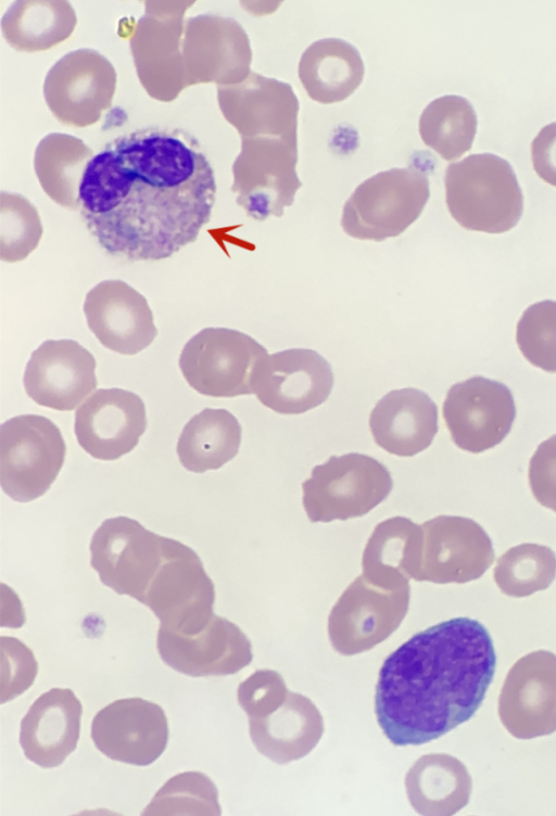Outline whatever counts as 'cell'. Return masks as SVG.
<instances>
[{"label": "cell", "mask_w": 556, "mask_h": 816, "mask_svg": "<svg viewBox=\"0 0 556 816\" xmlns=\"http://www.w3.org/2000/svg\"><path fill=\"white\" fill-rule=\"evenodd\" d=\"M77 15L65 0H17L1 17V33L17 52L49 50L71 37Z\"/></svg>", "instance_id": "cell-30"}, {"label": "cell", "mask_w": 556, "mask_h": 816, "mask_svg": "<svg viewBox=\"0 0 556 816\" xmlns=\"http://www.w3.org/2000/svg\"><path fill=\"white\" fill-rule=\"evenodd\" d=\"M87 324L106 348L136 355L155 339L157 329L147 298L122 280H104L86 295Z\"/></svg>", "instance_id": "cell-23"}, {"label": "cell", "mask_w": 556, "mask_h": 816, "mask_svg": "<svg viewBox=\"0 0 556 816\" xmlns=\"http://www.w3.org/2000/svg\"><path fill=\"white\" fill-rule=\"evenodd\" d=\"M445 201L463 228L503 233L523 211V196L511 165L492 153L471 154L451 163L444 175Z\"/></svg>", "instance_id": "cell-3"}, {"label": "cell", "mask_w": 556, "mask_h": 816, "mask_svg": "<svg viewBox=\"0 0 556 816\" xmlns=\"http://www.w3.org/2000/svg\"><path fill=\"white\" fill-rule=\"evenodd\" d=\"M181 51L187 88L206 82L233 85L251 73L250 39L231 17L200 14L186 18Z\"/></svg>", "instance_id": "cell-14"}, {"label": "cell", "mask_w": 556, "mask_h": 816, "mask_svg": "<svg viewBox=\"0 0 556 816\" xmlns=\"http://www.w3.org/2000/svg\"><path fill=\"white\" fill-rule=\"evenodd\" d=\"M194 1H144L129 36L138 79L154 100L172 102L187 88L181 51L185 13Z\"/></svg>", "instance_id": "cell-10"}, {"label": "cell", "mask_w": 556, "mask_h": 816, "mask_svg": "<svg viewBox=\"0 0 556 816\" xmlns=\"http://www.w3.org/2000/svg\"><path fill=\"white\" fill-rule=\"evenodd\" d=\"M216 190L212 165L193 135L147 127L115 138L91 158L78 209L108 254L155 262L198 239L211 220Z\"/></svg>", "instance_id": "cell-1"}, {"label": "cell", "mask_w": 556, "mask_h": 816, "mask_svg": "<svg viewBox=\"0 0 556 816\" xmlns=\"http://www.w3.org/2000/svg\"><path fill=\"white\" fill-rule=\"evenodd\" d=\"M496 654L488 629L454 617L416 633L383 661L377 723L396 747L435 740L467 722L492 683Z\"/></svg>", "instance_id": "cell-2"}, {"label": "cell", "mask_w": 556, "mask_h": 816, "mask_svg": "<svg viewBox=\"0 0 556 816\" xmlns=\"http://www.w3.org/2000/svg\"><path fill=\"white\" fill-rule=\"evenodd\" d=\"M556 577V554L543 545L520 544L496 561L493 578L502 594L521 598L551 586Z\"/></svg>", "instance_id": "cell-35"}, {"label": "cell", "mask_w": 556, "mask_h": 816, "mask_svg": "<svg viewBox=\"0 0 556 816\" xmlns=\"http://www.w3.org/2000/svg\"><path fill=\"white\" fill-rule=\"evenodd\" d=\"M516 342L523 357L534 367L556 372V301L530 305L521 315Z\"/></svg>", "instance_id": "cell-38"}, {"label": "cell", "mask_w": 556, "mask_h": 816, "mask_svg": "<svg viewBox=\"0 0 556 816\" xmlns=\"http://www.w3.org/2000/svg\"><path fill=\"white\" fill-rule=\"evenodd\" d=\"M477 131V116L471 103L455 94L431 101L419 118L424 143L443 160L453 161L471 149Z\"/></svg>", "instance_id": "cell-34"}, {"label": "cell", "mask_w": 556, "mask_h": 816, "mask_svg": "<svg viewBox=\"0 0 556 816\" xmlns=\"http://www.w3.org/2000/svg\"><path fill=\"white\" fill-rule=\"evenodd\" d=\"M141 815H220L217 788L201 772H185L169 778Z\"/></svg>", "instance_id": "cell-36"}, {"label": "cell", "mask_w": 556, "mask_h": 816, "mask_svg": "<svg viewBox=\"0 0 556 816\" xmlns=\"http://www.w3.org/2000/svg\"><path fill=\"white\" fill-rule=\"evenodd\" d=\"M393 487L389 469L375 458L349 452L331 456L312 469L302 483V503L313 523H328L367 514L388 498Z\"/></svg>", "instance_id": "cell-5"}, {"label": "cell", "mask_w": 556, "mask_h": 816, "mask_svg": "<svg viewBox=\"0 0 556 816\" xmlns=\"http://www.w3.org/2000/svg\"><path fill=\"white\" fill-rule=\"evenodd\" d=\"M156 648L166 665L191 677L231 675L252 659L250 641L242 630L216 614L204 628L190 635L159 628Z\"/></svg>", "instance_id": "cell-22"}, {"label": "cell", "mask_w": 556, "mask_h": 816, "mask_svg": "<svg viewBox=\"0 0 556 816\" xmlns=\"http://www.w3.org/2000/svg\"><path fill=\"white\" fill-rule=\"evenodd\" d=\"M409 585L387 587L363 575L349 585L329 615L331 639H383L404 619Z\"/></svg>", "instance_id": "cell-25"}, {"label": "cell", "mask_w": 556, "mask_h": 816, "mask_svg": "<svg viewBox=\"0 0 556 816\" xmlns=\"http://www.w3.org/2000/svg\"><path fill=\"white\" fill-rule=\"evenodd\" d=\"M147 425L141 397L113 387L96 390L77 408L74 431L79 446L87 454L112 461L134 450Z\"/></svg>", "instance_id": "cell-21"}, {"label": "cell", "mask_w": 556, "mask_h": 816, "mask_svg": "<svg viewBox=\"0 0 556 816\" xmlns=\"http://www.w3.org/2000/svg\"><path fill=\"white\" fill-rule=\"evenodd\" d=\"M422 549V528L408 518L393 517L378 523L362 557L363 576L387 587L416 579Z\"/></svg>", "instance_id": "cell-27"}, {"label": "cell", "mask_w": 556, "mask_h": 816, "mask_svg": "<svg viewBox=\"0 0 556 816\" xmlns=\"http://www.w3.org/2000/svg\"><path fill=\"white\" fill-rule=\"evenodd\" d=\"M117 74L111 61L91 48L67 52L48 71L45 102L63 125L84 128L98 123L112 105Z\"/></svg>", "instance_id": "cell-12"}, {"label": "cell", "mask_w": 556, "mask_h": 816, "mask_svg": "<svg viewBox=\"0 0 556 816\" xmlns=\"http://www.w3.org/2000/svg\"><path fill=\"white\" fill-rule=\"evenodd\" d=\"M66 445L58 425L38 415H21L0 426V483L18 502L49 490L61 471Z\"/></svg>", "instance_id": "cell-7"}, {"label": "cell", "mask_w": 556, "mask_h": 816, "mask_svg": "<svg viewBox=\"0 0 556 816\" xmlns=\"http://www.w3.org/2000/svg\"><path fill=\"white\" fill-rule=\"evenodd\" d=\"M1 692L0 701L5 703L25 692L38 674V662L34 652L15 637L1 636Z\"/></svg>", "instance_id": "cell-39"}, {"label": "cell", "mask_w": 556, "mask_h": 816, "mask_svg": "<svg viewBox=\"0 0 556 816\" xmlns=\"http://www.w3.org/2000/svg\"><path fill=\"white\" fill-rule=\"evenodd\" d=\"M375 443L391 455L413 457L427 449L438 432V407L415 387L393 390L369 415Z\"/></svg>", "instance_id": "cell-26"}, {"label": "cell", "mask_w": 556, "mask_h": 816, "mask_svg": "<svg viewBox=\"0 0 556 816\" xmlns=\"http://www.w3.org/2000/svg\"><path fill=\"white\" fill-rule=\"evenodd\" d=\"M497 712L517 739L556 731V654L536 650L518 659L503 683Z\"/></svg>", "instance_id": "cell-16"}, {"label": "cell", "mask_w": 556, "mask_h": 816, "mask_svg": "<svg viewBox=\"0 0 556 816\" xmlns=\"http://www.w3.org/2000/svg\"><path fill=\"white\" fill-rule=\"evenodd\" d=\"M168 736L162 706L137 697L111 702L91 723V739L102 754L136 766L155 762L165 751Z\"/></svg>", "instance_id": "cell-17"}, {"label": "cell", "mask_w": 556, "mask_h": 816, "mask_svg": "<svg viewBox=\"0 0 556 816\" xmlns=\"http://www.w3.org/2000/svg\"><path fill=\"white\" fill-rule=\"evenodd\" d=\"M93 355L73 340L45 341L24 372V388L36 404L60 411L81 405L97 388Z\"/></svg>", "instance_id": "cell-19"}, {"label": "cell", "mask_w": 556, "mask_h": 816, "mask_svg": "<svg viewBox=\"0 0 556 816\" xmlns=\"http://www.w3.org/2000/svg\"><path fill=\"white\" fill-rule=\"evenodd\" d=\"M94 156L83 139L51 132L37 144L34 170L43 192L56 204L78 209L79 189L86 168Z\"/></svg>", "instance_id": "cell-32"}, {"label": "cell", "mask_w": 556, "mask_h": 816, "mask_svg": "<svg viewBox=\"0 0 556 816\" xmlns=\"http://www.w3.org/2000/svg\"><path fill=\"white\" fill-rule=\"evenodd\" d=\"M330 364L307 348L268 356L252 384L260 403L281 415H300L321 405L333 386Z\"/></svg>", "instance_id": "cell-20"}, {"label": "cell", "mask_w": 556, "mask_h": 816, "mask_svg": "<svg viewBox=\"0 0 556 816\" xmlns=\"http://www.w3.org/2000/svg\"><path fill=\"white\" fill-rule=\"evenodd\" d=\"M528 480L535 500L556 512V434L535 449L529 462Z\"/></svg>", "instance_id": "cell-40"}, {"label": "cell", "mask_w": 556, "mask_h": 816, "mask_svg": "<svg viewBox=\"0 0 556 816\" xmlns=\"http://www.w3.org/2000/svg\"><path fill=\"white\" fill-rule=\"evenodd\" d=\"M430 196L428 176L418 168L380 171L362 182L345 202L341 227L358 240L381 242L403 233Z\"/></svg>", "instance_id": "cell-4"}, {"label": "cell", "mask_w": 556, "mask_h": 816, "mask_svg": "<svg viewBox=\"0 0 556 816\" xmlns=\"http://www.w3.org/2000/svg\"><path fill=\"white\" fill-rule=\"evenodd\" d=\"M215 587L197 552L167 537L164 561L141 601L164 630L190 635L214 615Z\"/></svg>", "instance_id": "cell-9"}, {"label": "cell", "mask_w": 556, "mask_h": 816, "mask_svg": "<svg viewBox=\"0 0 556 816\" xmlns=\"http://www.w3.org/2000/svg\"><path fill=\"white\" fill-rule=\"evenodd\" d=\"M406 791L412 806L421 815H453L467 805L472 781L456 757L431 753L419 757L407 772Z\"/></svg>", "instance_id": "cell-29"}, {"label": "cell", "mask_w": 556, "mask_h": 816, "mask_svg": "<svg viewBox=\"0 0 556 816\" xmlns=\"http://www.w3.org/2000/svg\"><path fill=\"white\" fill-rule=\"evenodd\" d=\"M298 141L283 138H241L232 164L231 191L236 202L255 220L281 217L294 202L302 182L298 177Z\"/></svg>", "instance_id": "cell-8"}, {"label": "cell", "mask_w": 556, "mask_h": 816, "mask_svg": "<svg viewBox=\"0 0 556 816\" xmlns=\"http://www.w3.org/2000/svg\"><path fill=\"white\" fill-rule=\"evenodd\" d=\"M83 705L68 688L42 693L21 721L20 744L27 760L42 768L60 766L75 751Z\"/></svg>", "instance_id": "cell-24"}, {"label": "cell", "mask_w": 556, "mask_h": 816, "mask_svg": "<svg viewBox=\"0 0 556 816\" xmlns=\"http://www.w3.org/2000/svg\"><path fill=\"white\" fill-rule=\"evenodd\" d=\"M268 356L263 345L243 332L205 328L184 345L178 364L198 393L236 397L253 394V381Z\"/></svg>", "instance_id": "cell-6"}, {"label": "cell", "mask_w": 556, "mask_h": 816, "mask_svg": "<svg viewBox=\"0 0 556 816\" xmlns=\"http://www.w3.org/2000/svg\"><path fill=\"white\" fill-rule=\"evenodd\" d=\"M217 101L224 118L241 138L298 141L300 104L289 84L251 71L238 84L217 86Z\"/></svg>", "instance_id": "cell-18"}, {"label": "cell", "mask_w": 556, "mask_h": 816, "mask_svg": "<svg viewBox=\"0 0 556 816\" xmlns=\"http://www.w3.org/2000/svg\"><path fill=\"white\" fill-rule=\"evenodd\" d=\"M531 160L538 176L556 187V122L544 126L533 139Z\"/></svg>", "instance_id": "cell-41"}, {"label": "cell", "mask_w": 556, "mask_h": 816, "mask_svg": "<svg viewBox=\"0 0 556 816\" xmlns=\"http://www.w3.org/2000/svg\"><path fill=\"white\" fill-rule=\"evenodd\" d=\"M166 540L137 520L110 518L91 537L90 564L103 585L141 602L164 561Z\"/></svg>", "instance_id": "cell-11"}, {"label": "cell", "mask_w": 556, "mask_h": 816, "mask_svg": "<svg viewBox=\"0 0 556 816\" xmlns=\"http://www.w3.org/2000/svg\"><path fill=\"white\" fill-rule=\"evenodd\" d=\"M298 74L312 100L332 104L355 92L363 81L365 66L353 44L339 38H325L305 49Z\"/></svg>", "instance_id": "cell-28"}, {"label": "cell", "mask_w": 556, "mask_h": 816, "mask_svg": "<svg viewBox=\"0 0 556 816\" xmlns=\"http://www.w3.org/2000/svg\"><path fill=\"white\" fill-rule=\"evenodd\" d=\"M242 428L226 409L205 408L182 428L176 451L180 464L190 472L217 470L239 452Z\"/></svg>", "instance_id": "cell-31"}, {"label": "cell", "mask_w": 556, "mask_h": 816, "mask_svg": "<svg viewBox=\"0 0 556 816\" xmlns=\"http://www.w3.org/2000/svg\"><path fill=\"white\" fill-rule=\"evenodd\" d=\"M442 415L453 443L465 451L480 454L508 435L516 406L505 384L476 375L450 387Z\"/></svg>", "instance_id": "cell-13"}, {"label": "cell", "mask_w": 556, "mask_h": 816, "mask_svg": "<svg viewBox=\"0 0 556 816\" xmlns=\"http://www.w3.org/2000/svg\"><path fill=\"white\" fill-rule=\"evenodd\" d=\"M321 721L318 710L308 699L298 693L288 692L282 713L278 711L270 716L263 715L249 718L250 735L257 748L275 732V738L262 753L274 761L278 745L282 742L283 745H291L296 760L304 756L315 745L306 739L307 737H313L311 739L316 742L319 740L323 730L309 729V727L323 728Z\"/></svg>", "instance_id": "cell-33"}, {"label": "cell", "mask_w": 556, "mask_h": 816, "mask_svg": "<svg viewBox=\"0 0 556 816\" xmlns=\"http://www.w3.org/2000/svg\"><path fill=\"white\" fill-rule=\"evenodd\" d=\"M43 233L36 206L24 195L0 193V258L5 263L25 259L35 251Z\"/></svg>", "instance_id": "cell-37"}, {"label": "cell", "mask_w": 556, "mask_h": 816, "mask_svg": "<svg viewBox=\"0 0 556 816\" xmlns=\"http://www.w3.org/2000/svg\"><path fill=\"white\" fill-rule=\"evenodd\" d=\"M416 581L464 584L481 577L494 561L492 540L472 519L438 515L425 521Z\"/></svg>", "instance_id": "cell-15"}]
</instances>
